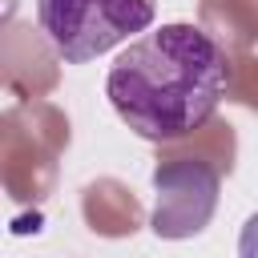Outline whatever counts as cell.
Listing matches in <instances>:
<instances>
[{
	"label": "cell",
	"instance_id": "cell-1",
	"mask_svg": "<svg viewBox=\"0 0 258 258\" xmlns=\"http://www.w3.org/2000/svg\"><path fill=\"white\" fill-rule=\"evenodd\" d=\"M230 89L222 44L185 20L129 40L105 77L113 113L145 141H177L202 129Z\"/></svg>",
	"mask_w": 258,
	"mask_h": 258
},
{
	"label": "cell",
	"instance_id": "cell-2",
	"mask_svg": "<svg viewBox=\"0 0 258 258\" xmlns=\"http://www.w3.org/2000/svg\"><path fill=\"white\" fill-rule=\"evenodd\" d=\"M157 0H36L44 40L64 64H85L149 32Z\"/></svg>",
	"mask_w": 258,
	"mask_h": 258
},
{
	"label": "cell",
	"instance_id": "cell-3",
	"mask_svg": "<svg viewBox=\"0 0 258 258\" xmlns=\"http://www.w3.org/2000/svg\"><path fill=\"white\" fill-rule=\"evenodd\" d=\"M238 258H258V214H250L238 234Z\"/></svg>",
	"mask_w": 258,
	"mask_h": 258
}]
</instances>
